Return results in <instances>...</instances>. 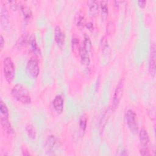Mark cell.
I'll return each instance as SVG.
<instances>
[{"label": "cell", "instance_id": "1", "mask_svg": "<svg viewBox=\"0 0 156 156\" xmlns=\"http://www.w3.org/2000/svg\"><path fill=\"white\" fill-rule=\"evenodd\" d=\"M11 94L15 99L23 104H29L32 102L29 93L21 83H17L13 86L11 90Z\"/></svg>", "mask_w": 156, "mask_h": 156}, {"label": "cell", "instance_id": "2", "mask_svg": "<svg viewBox=\"0 0 156 156\" xmlns=\"http://www.w3.org/2000/svg\"><path fill=\"white\" fill-rule=\"evenodd\" d=\"M2 69L5 80L9 83L12 82L15 77V66L10 57H7L3 60Z\"/></svg>", "mask_w": 156, "mask_h": 156}, {"label": "cell", "instance_id": "3", "mask_svg": "<svg viewBox=\"0 0 156 156\" xmlns=\"http://www.w3.org/2000/svg\"><path fill=\"white\" fill-rule=\"evenodd\" d=\"M125 119L130 132L134 135L137 134L138 132V123L135 112L131 109L127 110L125 113Z\"/></svg>", "mask_w": 156, "mask_h": 156}, {"label": "cell", "instance_id": "4", "mask_svg": "<svg viewBox=\"0 0 156 156\" xmlns=\"http://www.w3.org/2000/svg\"><path fill=\"white\" fill-rule=\"evenodd\" d=\"M139 140L140 142V152L142 155H149V146L150 143V139L147 130L142 129L139 132Z\"/></svg>", "mask_w": 156, "mask_h": 156}, {"label": "cell", "instance_id": "5", "mask_svg": "<svg viewBox=\"0 0 156 156\" xmlns=\"http://www.w3.org/2000/svg\"><path fill=\"white\" fill-rule=\"evenodd\" d=\"M124 85H125V79L124 77L121 78L119 82L118 83L117 86L115 90L113 95V102H112V107L113 109H115L118 106V104L121 101V99L122 96L123 92L124 90Z\"/></svg>", "mask_w": 156, "mask_h": 156}, {"label": "cell", "instance_id": "6", "mask_svg": "<svg viewBox=\"0 0 156 156\" xmlns=\"http://www.w3.org/2000/svg\"><path fill=\"white\" fill-rule=\"evenodd\" d=\"M26 73L32 78H37L40 73V66L37 59L30 58L26 64Z\"/></svg>", "mask_w": 156, "mask_h": 156}, {"label": "cell", "instance_id": "7", "mask_svg": "<svg viewBox=\"0 0 156 156\" xmlns=\"http://www.w3.org/2000/svg\"><path fill=\"white\" fill-rule=\"evenodd\" d=\"M155 62H156V51H155V45L152 43L150 49V55L149 59L148 64V70L149 73L152 77H154L155 75Z\"/></svg>", "mask_w": 156, "mask_h": 156}, {"label": "cell", "instance_id": "8", "mask_svg": "<svg viewBox=\"0 0 156 156\" xmlns=\"http://www.w3.org/2000/svg\"><path fill=\"white\" fill-rule=\"evenodd\" d=\"M52 105L54 111L57 114H61L63 111L64 99L62 95L56 96L52 102Z\"/></svg>", "mask_w": 156, "mask_h": 156}, {"label": "cell", "instance_id": "9", "mask_svg": "<svg viewBox=\"0 0 156 156\" xmlns=\"http://www.w3.org/2000/svg\"><path fill=\"white\" fill-rule=\"evenodd\" d=\"M54 38L59 48H62L65 43V36L59 26H57L54 30Z\"/></svg>", "mask_w": 156, "mask_h": 156}, {"label": "cell", "instance_id": "10", "mask_svg": "<svg viewBox=\"0 0 156 156\" xmlns=\"http://www.w3.org/2000/svg\"><path fill=\"white\" fill-rule=\"evenodd\" d=\"M1 24L2 27H6L9 24V15L7 9L4 5L1 7Z\"/></svg>", "mask_w": 156, "mask_h": 156}, {"label": "cell", "instance_id": "11", "mask_svg": "<svg viewBox=\"0 0 156 156\" xmlns=\"http://www.w3.org/2000/svg\"><path fill=\"white\" fill-rule=\"evenodd\" d=\"M89 8V15L91 17H96L99 12V2L96 1H89L87 2Z\"/></svg>", "mask_w": 156, "mask_h": 156}, {"label": "cell", "instance_id": "12", "mask_svg": "<svg viewBox=\"0 0 156 156\" xmlns=\"http://www.w3.org/2000/svg\"><path fill=\"white\" fill-rule=\"evenodd\" d=\"M79 55L80 57L82 63L85 65H89L90 63V59L89 57V52L86 50L83 44H80L79 50Z\"/></svg>", "mask_w": 156, "mask_h": 156}, {"label": "cell", "instance_id": "13", "mask_svg": "<svg viewBox=\"0 0 156 156\" xmlns=\"http://www.w3.org/2000/svg\"><path fill=\"white\" fill-rule=\"evenodd\" d=\"M30 37L27 34H23L17 40L15 46L18 49H22L29 44Z\"/></svg>", "mask_w": 156, "mask_h": 156}, {"label": "cell", "instance_id": "14", "mask_svg": "<svg viewBox=\"0 0 156 156\" xmlns=\"http://www.w3.org/2000/svg\"><path fill=\"white\" fill-rule=\"evenodd\" d=\"M20 9L21 11L23 17H24V20L26 22H29L31 18H32V11L26 5L20 3Z\"/></svg>", "mask_w": 156, "mask_h": 156}, {"label": "cell", "instance_id": "15", "mask_svg": "<svg viewBox=\"0 0 156 156\" xmlns=\"http://www.w3.org/2000/svg\"><path fill=\"white\" fill-rule=\"evenodd\" d=\"M29 45L30 46V49L35 54V55L37 56L41 55V51L39 46H38L36 38L34 34L30 35V40H29Z\"/></svg>", "mask_w": 156, "mask_h": 156}, {"label": "cell", "instance_id": "16", "mask_svg": "<svg viewBox=\"0 0 156 156\" xmlns=\"http://www.w3.org/2000/svg\"><path fill=\"white\" fill-rule=\"evenodd\" d=\"M57 143H58L57 138L54 135H50V136H48L46 141L45 146L48 151H52L56 148Z\"/></svg>", "mask_w": 156, "mask_h": 156}, {"label": "cell", "instance_id": "17", "mask_svg": "<svg viewBox=\"0 0 156 156\" xmlns=\"http://www.w3.org/2000/svg\"><path fill=\"white\" fill-rule=\"evenodd\" d=\"M0 122L2 127V129L4 132L9 134H11L13 133V128L11 126L10 122H9V119L6 118H0Z\"/></svg>", "mask_w": 156, "mask_h": 156}, {"label": "cell", "instance_id": "18", "mask_svg": "<svg viewBox=\"0 0 156 156\" xmlns=\"http://www.w3.org/2000/svg\"><path fill=\"white\" fill-rule=\"evenodd\" d=\"M101 9V16L102 20H105L108 17V2L105 1H101L99 2Z\"/></svg>", "mask_w": 156, "mask_h": 156}, {"label": "cell", "instance_id": "19", "mask_svg": "<svg viewBox=\"0 0 156 156\" xmlns=\"http://www.w3.org/2000/svg\"><path fill=\"white\" fill-rule=\"evenodd\" d=\"M9 113L6 104L1 99L0 101V118L9 119Z\"/></svg>", "mask_w": 156, "mask_h": 156}, {"label": "cell", "instance_id": "20", "mask_svg": "<svg viewBox=\"0 0 156 156\" xmlns=\"http://www.w3.org/2000/svg\"><path fill=\"white\" fill-rule=\"evenodd\" d=\"M26 130L28 136L30 138L34 139L36 136V131L34 127L31 124H28L26 127Z\"/></svg>", "mask_w": 156, "mask_h": 156}, {"label": "cell", "instance_id": "21", "mask_svg": "<svg viewBox=\"0 0 156 156\" xmlns=\"http://www.w3.org/2000/svg\"><path fill=\"white\" fill-rule=\"evenodd\" d=\"M82 44L84 46V48L86 49V50L88 52H90L91 49L92 44H91V40H90V37L88 35H84V39H83V41Z\"/></svg>", "mask_w": 156, "mask_h": 156}, {"label": "cell", "instance_id": "22", "mask_svg": "<svg viewBox=\"0 0 156 156\" xmlns=\"http://www.w3.org/2000/svg\"><path fill=\"white\" fill-rule=\"evenodd\" d=\"M75 23L77 26H83L84 25H86L84 16L80 14L77 15L75 18Z\"/></svg>", "mask_w": 156, "mask_h": 156}, {"label": "cell", "instance_id": "23", "mask_svg": "<svg viewBox=\"0 0 156 156\" xmlns=\"http://www.w3.org/2000/svg\"><path fill=\"white\" fill-rule=\"evenodd\" d=\"M87 124V120L85 116H82L79 120V128L82 132H84L86 130Z\"/></svg>", "mask_w": 156, "mask_h": 156}, {"label": "cell", "instance_id": "24", "mask_svg": "<svg viewBox=\"0 0 156 156\" xmlns=\"http://www.w3.org/2000/svg\"><path fill=\"white\" fill-rule=\"evenodd\" d=\"M71 45H72V48L74 51H77L79 52L80 44H79V41L77 38H73L71 41Z\"/></svg>", "mask_w": 156, "mask_h": 156}, {"label": "cell", "instance_id": "25", "mask_svg": "<svg viewBox=\"0 0 156 156\" xmlns=\"http://www.w3.org/2000/svg\"><path fill=\"white\" fill-rule=\"evenodd\" d=\"M114 24L112 22H109L107 26V32L109 34H112L113 32V30H114Z\"/></svg>", "mask_w": 156, "mask_h": 156}, {"label": "cell", "instance_id": "26", "mask_svg": "<svg viewBox=\"0 0 156 156\" xmlns=\"http://www.w3.org/2000/svg\"><path fill=\"white\" fill-rule=\"evenodd\" d=\"M8 2V3H9V4H10V7H11V9H12V10H16V9H17V7H18V4H17V2H16V1H7Z\"/></svg>", "mask_w": 156, "mask_h": 156}, {"label": "cell", "instance_id": "27", "mask_svg": "<svg viewBox=\"0 0 156 156\" xmlns=\"http://www.w3.org/2000/svg\"><path fill=\"white\" fill-rule=\"evenodd\" d=\"M101 41H102V44H102V48H103V50L106 49L108 47L107 40L105 39V37H103V38H102Z\"/></svg>", "mask_w": 156, "mask_h": 156}, {"label": "cell", "instance_id": "28", "mask_svg": "<svg viewBox=\"0 0 156 156\" xmlns=\"http://www.w3.org/2000/svg\"><path fill=\"white\" fill-rule=\"evenodd\" d=\"M146 1H138V5L141 8H144L146 6Z\"/></svg>", "mask_w": 156, "mask_h": 156}, {"label": "cell", "instance_id": "29", "mask_svg": "<svg viewBox=\"0 0 156 156\" xmlns=\"http://www.w3.org/2000/svg\"><path fill=\"white\" fill-rule=\"evenodd\" d=\"M4 44H5V41H4V38H3L2 35H1V37H0V46H1V49H2L3 48Z\"/></svg>", "mask_w": 156, "mask_h": 156}, {"label": "cell", "instance_id": "30", "mask_svg": "<svg viewBox=\"0 0 156 156\" xmlns=\"http://www.w3.org/2000/svg\"><path fill=\"white\" fill-rule=\"evenodd\" d=\"M86 26L91 31L93 30V23H91V22H89L87 24H86Z\"/></svg>", "mask_w": 156, "mask_h": 156}]
</instances>
